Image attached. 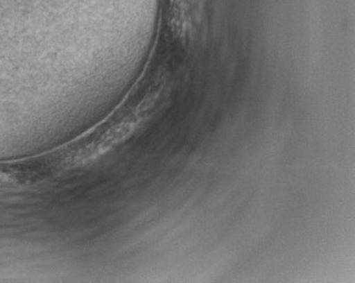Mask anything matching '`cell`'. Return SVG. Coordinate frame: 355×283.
<instances>
[{
    "mask_svg": "<svg viewBox=\"0 0 355 283\" xmlns=\"http://www.w3.org/2000/svg\"><path fill=\"white\" fill-rule=\"evenodd\" d=\"M59 178L50 152L21 161L0 162V196L34 191Z\"/></svg>",
    "mask_w": 355,
    "mask_h": 283,
    "instance_id": "1",
    "label": "cell"
}]
</instances>
